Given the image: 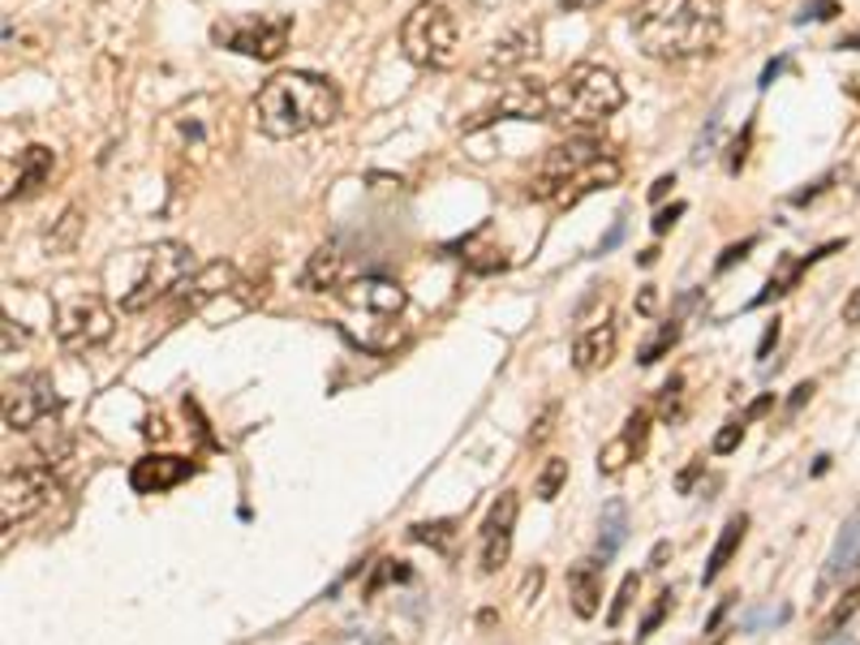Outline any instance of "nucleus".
<instances>
[{
  "label": "nucleus",
  "mask_w": 860,
  "mask_h": 645,
  "mask_svg": "<svg viewBox=\"0 0 860 645\" xmlns=\"http://www.w3.org/2000/svg\"><path fill=\"white\" fill-rule=\"evenodd\" d=\"M237 143V125H233V104L224 95H190L177 108L164 112L160 121V146L168 151V164L177 173H207L215 168Z\"/></svg>",
  "instance_id": "obj_1"
},
{
  "label": "nucleus",
  "mask_w": 860,
  "mask_h": 645,
  "mask_svg": "<svg viewBox=\"0 0 860 645\" xmlns=\"http://www.w3.org/2000/svg\"><path fill=\"white\" fill-rule=\"evenodd\" d=\"M637 48L654 61H693L723 39L718 0H645L633 13Z\"/></svg>",
  "instance_id": "obj_2"
},
{
  "label": "nucleus",
  "mask_w": 860,
  "mask_h": 645,
  "mask_svg": "<svg viewBox=\"0 0 860 645\" xmlns=\"http://www.w3.org/2000/svg\"><path fill=\"white\" fill-rule=\"evenodd\" d=\"M254 121L267 139H301L310 130H322L340 116V91L306 70H285L267 78L254 95Z\"/></svg>",
  "instance_id": "obj_3"
},
{
  "label": "nucleus",
  "mask_w": 860,
  "mask_h": 645,
  "mask_svg": "<svg viewBox=\"0 0 860 645\" xmlns=\"http://www.w3.org/2000/svg\"><path fill=\"white\" fill-rule=\"evenodd\" d=\"M546 86H551V121L598 125L624 108V86L603 65H573L564 78H555Z\"/></svg>",
  "instance_id": "obj_4"
},
{
  "label": "nucleus",
  "mask_w": 860,
  "mask_h": 645,
  "mask_svg": "<svg viewBox=\"0 0 860 645\" xmlns=\"http://www.w3.org/2000/svg\"><path fill=\"white\" fill-rule=\"evenodd\" d=\"M400 52L418 70H452L461 61V31L448 4L422 0L400 22Z\"/></svg>",
  "instance_id": "obj_5"
},
{
  "label": "nucleus",
  "mask_w": 860,
  "mask_h": 645,
  "mask_svg": "<svg viewBox=\"0 0 860 645\" xmlns=\"http://www.w3.org/2000/svg\"><path fill=\"white\" fill-rule=\"evenodd\" d=\"M194 272H198V258H194L190 246H181V242H155V246H146V250H139V276H134L130 293L121 297V310L125 315H139L146 306H155L160 297H173Z\"/></svg>",
  "instance_id": "obj_6"
},
{
  "label": "nucleus",
  "mask_w": 860,
  "mask_h": 645,
  "mask_svg": "<svg viewBox=\"0 0 860 645\" xmlns=\"http://www.w3.org/2000/svg\"><path fill=\"white\" fill-rule=\"evenodd\" d=\"M293 35L288 13H228L212 27L215 48H228L250 61H280Z\"/></svg>",
  "instance_id": "obj_7"
},
{
  "label": "nucleus",
  "mask_w": 860,
  "mask_h": 645,
  "mask_svg": "<svg viewBox=\"0 0 860 645\" xmlns=\"http://www.w3.org/2000/svg\"><path fill=\"white\" fill-rule=\"evenodd\" d=\"M116 319L108 310V301L100 293H73L57 306V336L70 354H86V349H100L112 340Z\"/></svg>",
  "instance_id": "obj_8"
},
{
  "label": "nucleus",
  "mask_w": 860,
  "mask_h": 645,
  "mask_svg": "<svg viewBox=\"0 0 860 645\" xmlns=\"http://www.w3.org/2000/svg\"><path fill=\"white\" fill-rule=\"evenodd\" d=\"M495 121H551V86L538 82V78H512V82H503L495 104L473 112L461 130L478 134V130H487Z\"/></svg>",
  "instance_id": "obj_9"
},
{
  "label": "nucleus",
  "mask_w": 860,
  "mask_h": 645,
  "mask_svg": "<svg viewBox=\"0 0 860 645\" xmlns=\"http://www.w3.org/2000/svg\"><path fill=\"white\" fill-rule=\"evenodd\" d=\"M607 155L611 151L603 146V139H590V134L555 143L546 155H542V173L530 181V198H538V203H551V194H555L564 181H573L576 173H585L590 164H598V160H607Z\"/></svg>",
  "instance_id": "obj_10"
},
{
  "label": "nucleus",
  "mask_w": 860,
  "mask_h": 645,
  "mask_svg": "<svg viewBox=\"0 0 860 645\" xmlns=\"http://www.w3.org/2000/svg\"><path fill=\"white\" fill-rule=\"evenodd\" d=\"M57 409H61V396H57L52 379L43 370L4 383V427L9 430H35Z\"/></svg>",
  "instance_id": "obj_11"
},
{
  "label": "nucleus",
  "mask_w": 860,
  "mask_h": 645,
  "mask_svg": "<svg viewBox=\"0 0 860 645\" xmlns=\"http://www.w3.org/2000/svg\"><path fill=\"white\" fill-rule=\"evenodd\" d=\"M52 495V469L48 465H18L4 469V487H0V525L13 530L27 516H35L39 508Z\"/></svg>",
  "instance_id": "obj_12"
},
{
  "label": "nucleus",
  "mask_w": 860,
  "mask_h": 645,
  "mask_svg": "<svg viewBox=\"0 0 860 645\" xmlns=\"http://www.w3.org/2000/svg\"><path fill=\"white\" fill-rule=\"evenodd\" d=\"M516 512H521V500L516 491H503L500 500L491 503L482 530H478V569L487 576H495L508 564L512 555V525H516Z\"/></svg>",
  "instance_id": "obj_13"
},
{
  "label": "nucleus",
  "mask_w": 860,
  "mask_h": 645,
  "mask_svg": "<svg viewBox=\"0 0 860 645\" xmlns=\"http://www.w3.org/2000/svg\"><path fill=\"white\" fill-rule=\"evenodd\" d=\"M340 297H345V306L361 315V319H396L400 310H405V288L388 280V276H361V280H349V285L340 288Z\"/></svg>",
  "instance_id": "obj_14"
},
{
  "label": "nucleus",
  "mask_w": 860,
  "mask_h": 645,
  "mask_svg": "<svg viewBox=\"0 0 860 645\" xmlns=\"http://www.w3.org/2000/svg\"><path fill=\"white\" fill-rule=\"evenodd\" d=\"M538 57V27H516L491 48V57L478 65V82H512V73Z\"/></svg>",
  "instance_id": "obj_15"
},
{
  "label": "nucleus",
  "mask_w": 860,
  "mask_h": 645,
  "mask_svg": "<svg viewBox=\"0 0 860 645\" xmlns=\"http://www.w3.org/2000/svg\"><path fill=\"white\" fill-rule=\"evenodd\" d=\"M645 443H649V409H633V413L624 418L620 434H615L611 443H603V452H598V473H603V478L624 473V469L645 452Z\"/></svg>",
  "instance_id": "obj_16"
},
{
  "label": "nucleus",
  "mask_w": 860,
  "mask_h": 645,
  "mask_svg": "<svg viewBox=\"0 0 860 645\" xmlns=\"http://www.w3.org/2000/svg\"><path fill=\"white\" fill-rule=\"evenodd\" d=\"M194 473H198V465L185 461V457L151 452L143 461H134V469H130V487H134L139 495H164V491L181 487L185 478H194Z\"/></svg>",
  "instance_id": "obj_17"
},
{
  "label": "nucleus",
  "mask_w": 860,
  "mask_h": 645,
  "mask_svg": "<svg viewBox=\"0 0 860 645\" xmlns=\"http://www.w3.org/2000/svg\"><path fill=\"white\" fill-rule=\"evenodd\" d=\"M237 280H242V276H237V267H233V263H224V258H219V263H207V267H198V272H194V276H190L177 293H173V297H177V315H185V310L194 315V310H203L212 297L237 293Z\"/></svg>",
  "instance_id": "obj_18"
},
{
  "label": "nucleus",
  "mask_w": 860,
  "mask_h": 645,
  "mask_svg": "<svg viewBox=\"0 0 860 645\" xmlns=\"http://www.w3.org/2000/svg\"><path fill=\"white\" fill-rule=\"evenodd\" d=\"M615 349H620V327L615 319H598V322H585L581 327V336L573 340V366L581 375H594V370H603L611 366L615 358Z\"/></svg>",
  "instance_id": "obj_19"
},
{
  "label": "nucleus",
  "mask_w": 860,
  "mask_h": 645,
  "mask_svg": "<svg viewBox=\"0 0 860 645\" xmlns=\"http://www.w3.org/2000/svg\"><path fill=\"white\" fill-rule=\"evenodd\" d=\"M624 177V168H620V160L615 155H607V160H598V164H590L585 173H576L573 181H564L555 194H551V207H576L585 194H598V190H611L615 181Z\"/></svg>",
  "instance_id": "obj_20"
},
{
  "label": "nucleus",
  "mask_w": 860,
  "mask_h": 645,
  "mask_svg": "<svg viewBox=\"0 0 860 645\" xmlns=\"http://www.w3.org/2000/svg\"><path fill=\"white\" fill-rule=\"evenodd\" d=\"M52 168H57V151H52V146L31 143L22 155H18V177H13V185L4 190V203L35 194L39 185H48V181H52Z\"/></svg>",
  "instance_id": "obj_21"
},
{
  "label": "nucleus",
  "mask_w": 860,
  "mask_h": 645,
  "mask_svg": "<svg viewBox=\"0 0 860 645\" xmlns=\"http://www.w3.org/2000/svg\"><path fill=\"white\" fill-rule=\"evenodd\" d=\"M569 598L581 620H594L603 607V564L598 560H576L569 569Z\"/></svg>",
  "instance_id": "obj_22"
},
{
  "label": "nucleus",
  "mask_w": 860,
  "mask_h": 645,
  "mask_svg": "<svg viewBox=\"0 0 860 645\" xmlns=\"http://www.w3.org/2000/svg\"><path fill=\"white\" fill-rule=\"evenodd\" d=\"M301 293H327V288H345V254L336 246H319L306 258L301 276H297Z\"/></svg>",
  "instance_id": "obj_23"
},
{
  "label": "nucleus",
  "mask_w": 860,
  "mask_h": 645,
  "mask_svg": "<svg viewBox=\"0 0 860 645\" xmlns=\"http://www.w3.org/2000/svg\"><path fill=\"white\" fill-rule=\"evenodd\" d=\"M857 551H860V512L843 525V534L835 542V551H830V560H826L822 569V581H818V603H826V594L839 585V576L848 573V569H857Z\"/></svg>",
  "instance_id": "obj_24"
},
{
  "label": "nucleus",
  "mask_w": 860,
  "mask_h": 645,
  "mask_svg": "<svg viewBox=\"0 0 860 645\" xmlns=\"http://www.w3.org/2000/svg\"><path fill=\"white\" fill-rule=\"evenodd\" d=\"M749 534V516L745 512H736V516H727V525L718 530L715 538V551H710V560H706V573H702V585H715L723 569L736 560V551H740V542Z\"/></svg>",
  "instance_id": "obj_25"
},
{
  "label": "nucleus",
  "mask_w": 860,
  "mask_h": 645,
  "mask_svg": "<svg viewBox=\"0 0 860 645\" xmlns=\"http://www.w3.org/2000/svg\"><path fill=\"white\" fill-rule=\"evenodd\" d=\"M491 242V228H478L473 237H465L461 246H452L457 258L465 263L469 272H478V276H491V272H503L508 267V258H503L500 246H487Z\"/></svg>",
  "instance_id": "obj_26"
},
{
  "label": "nucleus",
  "mask_w": 860,
  "mask_h": 645,
  "mask_svg": "<svg viewBox=\"0 0 860 645\" xmlns=\"http://www.w3.org/2000/svg\"><path fill=\"white\" fill-rule=\"evenodd\" d=\"M860 607V560H857V569H852V576H848V585L839 590V603L830 607V615L822 620V628H818V642H835L839 633H843V624L857 615Z\"/></svg>",
  "instance_id": "obj_27"
},
{
  "label": "nucleus",
  "mask_w": 860,
  "mask_h": 645,
  "mask_svg": "<svg viewBox=\"0 0 860 645\" xmlns=\"http://www.w3.org/2000/svg\"><path fill=\"white\" fill-rule=\"evenodd\" d=\"M624 538H628V508L624 500H607L603 503V534H598V564H607L611 555L624 546Z\"/></svg>",
  "instance_id": "obj_28"
},
{
  "label": "nucleus",
  "mask_w": 860,
  "mask_h": 645,
  "mask_svg": "<svg viewBox=\"0 0 860 645\" xmlns=\"http://www.w3.org/2000/svg\"><path fill=\"white\" fill-rule=\"evenodd\" d=\"M457 534H461V525L457 521H422V525H413L409 538L413 542H427L430 551H439V555H457Z\"/></svg>",
  "instance_id": "obj_29"
},
{
  "label": "nucleus",
  "mask_w": 860,
  "mask_h": 645,
  "mask_svg": "<svg viewBox=\"0 0 860 645\" xmlns=\"http://www.w3.org/2000/svg\"><path fill=\"white\" fill-rule=\"evenodd\" d=\"M78 233H82V207H65L61 219H57V228H48L43 246H48V254H65V250H73Z\"/></svg>",
  "instance_id": "obj_30"
},
{
  "label": "nucleus",
  "mask_w": 860,
  "mask_h": 645,
  "mask_svg": "<svg viewBox=\"0 0 860 645\" xmlns=\"http://www.w3.org/2000/svg\"><path fill=\"white\" fill-rule=\"evenodd\" d=\"M564 482H569V461L564 457H551L546 465L538 469V478H534V495L542 503H551L560 491H564Z\"/></svg>",
  "instance_id": "obj_31"
},
{
  "label": "nucleus",
  "mask_w": 860,
  "mask_h": 645,
  "mask_svg": "<svg viewBox=\"0 0 860 645\" xmlns=\"http://www.w3.org/2000/svg\"><path fill=\"white\" fill-rule=\"evenodd\" d=\"M680 331H684V322L680 319H672V322H663L658 327V336L649 340V345H642V354H637V361L642 366H654V361H663L672 349H676V340H680Z\"/></svg>",
  "instance_id": "obj_32"
},
{
  "label": "nucleus",
  "mask_w": 860,
  "mask_h": 645,
  "mask_svg": "<svg viewBox=\"0 0 860 645\" xmlns=\"http://www.w3.org/2000/svg\"><path fill=\"white\" fill-rule=\"evenodd\" d=\"M637 590H642V576H637V573H628L624 581H620V590H615V603H611V611H607L611 628H620V624H624V615H628V607H633Z\"/></svg>",
  "instance_id": "obj_33"
},
{
  "label": "nucleus",
  "mask_w": 860,
  "mask_h": 645,
  "mask_svg": "<svg viewBox=\"0 0 860 645\" xmlns=\"http://www.w3.org/2000/svg\"><path fill=\"white\" fill-rule=\"evenodd\" d=\"M723 108L727 104H718L715 112H710V125L702 130V139H697V146H693V164H702V160H710V155H715L718 134H723Z\"/></svg>",
  "instance_id": "obj_34"
},
{
  "label": "nucleus",
  "mask_w": 860,
  "mask_h": 645,
  "mask_svg": "<svg viewBox=\"0 0 860 645\" xmlns=\"http://www.w3.org/2000/svg\"><path fill=\"white\" fill-rule=\"evenodd\" d=\"M555 422H560V400L542 405V413H538L534 427H530V448H542V443L555 434Z\"/></svg>",
  "instance_id": "obj_35"
},
{
  "label": "nucleus",
  "mask_w": 860,
  "mask_h": 645,
  "mask_svg": "<svg viewBox=\"0 0 860 645\" xmlns=\"http://www.w3.org/2000/svg\"><path fill=\"white\" fill-rule=\"evenodd\" d=\"M680 396H684V379L680 375H672V379L663 383V396H658V413H663L667 422L680 418Z\"/></svg>",
  "instance_id": "obj_36"
},
{
  "label": "nucleus",
  "mask_w": 860,
  "mask_h": 645,
  "mask_svg": "<svg viewBox=\"0 0 860 645\" xmlns=\"http://www.w3.org/2000/svg\"><path fill=\"white\" fill-rule=\"evenodd\" d=\"M749 143H752V121H745V130L731 139V146H727V173L736 177L740 168H745V160H749Z\"/></svg>",
  "instance_id": "obj_37"
},
{
  "label": "nucleus",
  "mask_w": 860,
  "mask_h": 645,
  "mask_svg": "<svg viewBox=\"0 0 860 645\" xmlns=\"http://www.w3.org/2000/svg\"><path fill=\"white\" fill-rule=\"evenodd\" d=\"M672 603H676V594H672V590H663V594H658V603H654V607H649V615L642 620V633H637V642H645V637H649V633H654V628L667 620Z\"/></svg>",
  "instance_id": "obj_38"
},
{
  "label": "nucleus",
  "mask_w": 860,
  "mask_h": 645,
  "mask_svg": "<svg viewBox=\"0 0 860 645\" xmlns=\"http://www.w3.org/2000/svg\"><path fill=\"white\" fill-rule=\"evenodd\" d=\"M745 427H749V422L740 418V422H727V427L718 430V434H715V452H718V457H727V452H736V448H740V439H745Z\"/></svg>",
  "instance_id": "obj_39"
},
{
  "label": "nucleus",
  "mask_w": 860,
  "mask_h": 645,
  "mask_svg": "<svg viewBox=\"0 0 860 645\" xmlns=\"http://www.w3.org/2000/svg\"><path fill=\"white\" fill-rule=\"evenodd\" d=\"M757 246V237H745V242H736V246H727L723 250V258L715 263V272H727V267H736V263H745L749 258V250Z\"/></svg>",
  "instance_id": "obj_40"
},
{
  "label": "nucleus",
  "mask_w": 860,
  "mask_h": 645,
  "mask_svg": "<svg viewBox=\"0 0 860 645\" xmlns=\"http://www.w3.org/2000/svg\"><path fill=\"white\" fill-rule=\"evenodd\" d=\"M680 215H684V203H672V207H663V212L654 215V233L663 237V233H667V228H672V224H676Z\"/></svg>",
  "instance_id": "obj_41"
},
{
  "label": "nucleus",
  "mask_w": 860,
  "mask_h": 645,
  "mask_svg": "<svg viewBox=\"0 0 860 645\" xmlns=\"http://www.w3.org/2000/svg\"><path fill=\"white\" fill-rule=\"evenodd\" d=\"M809 13H813V18H818V22H830V18H835V13H839V4H835V0H813V4H809V9H805V13H800V22H805V18H809Z\"/></svg>",
  "instance_id": "obj_42"
},
{
  "label": "nucleus",
  "mask_w": 860,
  "mask_h": 645,
  "mask_svg": "<svg viewBox=\"0 0 860 645\" xmlns=\"http://www.w3.org/2000/svg\"><path fill=\"white\" fill-rule=\"evenodd\" d=\"M542 581H546L542 569H530V573H525V581H521V598H525V603H534V594L542 590Z\"/></svg>",
  "instance_id": "obj_43"
},
{
  "label": "nucleus",
  "mask_w": 860,
  "mask_h": 645,
  "mask_svg": "<svg viewBox=\"0 0 860 645\" xmlns=\"http://www.w3.org/2000/svg\"><path fill=\"white\" fill-rule=\"evenodd\" d=\"M775 345H779V319L766 327V336H761V345H757V358L766 361V358H770V349H775Z\"/></svg>",
  "instance_id": "obj_44"
},
{
  "label": "nucleus",
  "mask_w": 860,
  "mask_h": 645,
  "mask_svg": "<svg viewBox=\"0 0 860 645\" xmlns=\"http://www.w3.org/2000/svg\"><path fill=\"white\" fill-rule=\"evenodd\" d=\"M667 560H672V542H654V551H649V569L658 573Z\"/></svg>",
  "instance_id": "obj_45"
},
{
  "label": "nucleus",
  "mask_w": 860,
  "mask_h": 645,
  "mask_svg": "<svg viewBox=\"0 0 860 645\" xmlns=\"http://www.w3.org/2000/svg\"><path fill=\"white\" fill-rule=\"evenodd\" d=\"M672 185H676V177H672V173H663V177L649 185V198H654V203H663V198L672 194Z\"/></svg>",
  "instance_id": "obj_46"
},
{
  "label": "nucleus",
  "mask_w": 860,
  "mask_h": 645,
  "mask_svg": "<svg viewBox=\"0 0 860 645\" xmlns=\"http://www.w3.org/2000/svg\"><path fill=\"white\" fill-rule=\"evenodd\" d=\"M843 322H852V327H860V288H852V297L843 301Z\"/></svg>",
  "instance_id": "obj_47"
},
{
  "label": "nucleus",
  "mask_w": 860,
  "mask_h": 645,
  "mask_svg": "<svg viewBox=\"0 0 860 645\" xmlns=\"http://www.w3.org/2000/svg\"><path fill=\"white\" fill-rule=\"evenodd\" d=\"M813 392H818V388H813V383H800V388H796V392H791V400H788V413H796V409H800V405H805V400H813Z\"/></svg>",
  "instance_id": "obj_48"
},
{
  "label": "nucleus",
  "mask_w": 860,
  "mask_h": 645,
  "mask_svg": "<svg viewBox=\"0 0 860 645\" xmlns=\"http://www.w3.org/2000/svg\"><path fill=\"white\" fill-rule=\"evenodd\" d=\"M784 65H788V57H779V61H770V65H766V70H761V82H757V86H761V91H766V86H770V82H775V78H779V73H784Z\"/></svg>",
  "instance_id": "obj_49"
},
{
  "label": "nucleus",
  "mask_w": 860,
  "mask_h": 645,
  "mask_svg": "<svg viewBox=\"0 0 860 645\" xmlns=\"http://www.w3.org/2000/svg\"><path fill=\"white\" fill-rule=\"evenodd\" d=\"M731 603H736V598H718L715 615H710V620H706V633H718V624H723V615H727V611H731Z\"/></svg>",
  "instance_id": "obj_50"
},
{
  "label": "nucleus",
  "mask_w": 860,
  "mask_h": 645,
  "mask_svg": "<svg viewBox=\"0 0 860 645\" xmlns=\"http://www.w3.org/2000/svg\"><path fill=\"white\" fill-rule=\"evenodd\" d=\"M770 405H775V396H757V400H752L749 409H745V422H752V418H761V413H766Z\"/></svg>",
  "instance_id": "obj_51"
},
{
  "label": "nucleus",
  "mask_w": 860,
  "mask_h": 645,
  "mask_svg": "<svg viewBox=\"0 0 860 645\" xmlns=\"http://www.w3.org/2000/svg\"><path fill=\"white\" fill-rule=\"evenodd\" d=\"M702 469H706V461H693V465H688V469L680 473V482H676V487H680V491H688V487L697 482V473H702Z\"/></svg>",
  "instance_id": "obj_52"
},
{
  "label": "nucleus",
  "mask_w": 860,
  "mask_h": 645,
  "mask_svg": "<svg viewBox=\"0 0 860 645\" xmlns=\"http://www.w3.org/2000/svg\"><path fill=\"white\" fill-rule=\"evenodd\" d=\"M620 237H624V219H615V228H611L607 237H603V246H598V254H607L611 246H615V242H620Z\"/></svg>",
  "instance_id": "obj_53"
},
{
  "label": "nucleus",
  "mask_w": 860,
  "mask_h": 645,
  "mask_svg": "<svg viewBox=\"0 0 860 645\" xmlns=\"http://www.w3.org/2000/svg\"><path fill=\"white\" fill-rule=\"evenodd\" d=\"M654 301H658V293H654V285H645L642 297H637V310H645V315H649V310H654Z\"/></svg>",
  "instance_id": "obj_54"
},
{
  "label": "nucleus",
  "mask_w": 860,
  "mask_h": 645,
  "mask_svg": "<svg viewBox=\"0 0 860 645\" xmlns=\"http://www.w3.org/2000/svg\"><path fill=\"white\" fill-rule=\"evenodd\" d=\"M340 645H383V642H379L375 633H349V637H345Z\"/></svg>",
  "instance_id": "obj_55"
},
{
  "label": "nucleus",
  "mask_w": 860,
  "mask_h": 645,
  "mask_svg": "<svg viewBox=\"0 0 860 645\" xmlns=\"http://www.w3.org/2000/svg\"><path fill=\"white\" fill-rule=\"evenodd\" d=\"M146 434H151V439H164V434H168V427H164V418H155V422H146Z\"/></svg>",
  "instance_id": "obj_56"
},
{
  "label": "nucleus",
  "mask_w": 860,
  "mask_h": 645,
  "mask_svg": "<svg viewBox=\"0 0 860 645\" xmlns=\"http://www.w3.org/2000/svg\"><path fill=\"white\" fill-rule=\"evenodd\" d=\"M637 263H642V267H654V263H658V250H654V246H649V250H642V254H637Z\"/></svg>",
  "instance_id": "obj_57"
},
{
  "label": "nucleus",
  "mask_w": 860,
  "mask_h": 645,
  "mask_svg": "<svg viewBox=\"0 0 860 645\" xmlns=\"http://www.w3.org/2000/svg\"><path fill=\"white\" fill-rule=\"evenodd\" d=\"M839 48H848V52H860V31H857V35H848V39H843Z\"/></svg>",
  "instance_id": "obj_58"
},
{
  "label": "nucleus",
  "mask_w": 860,
  "mask_h": 645,
  "mask_svg": "<svg viewBox=\"0 0 860 645\" xmlns=\"http://www.w3.org/2000/svg\"><path fill=\"white\" fill-rule=\"evenodd\" d=\"M590 4H598V0H564V9H590Z\"/></svg>",
  "instance_id": "obj_59"
},
{
  "label": "nucleus",
  "mask_w": 860,
  "mask_h": 645,
  "mask_svg": "<svg viewBox=\"0 0 860 645\" xmlns=\"http://www.w3.org/2000/svg\"><path fill=\"white\" fill-rule=\"evenodd\" d=\"M710 645H723V633H718V637H715V642H710Z\"/></svg>",
  "instance_id": "obj_60"
}]
</instances>
